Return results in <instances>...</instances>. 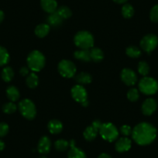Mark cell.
<instances>
[{
    "instance_id": "cell-40",
    "label": "cell",
    "mask_w": 158,
    "mask_h": 158,
    "mask_svg": "<svg viewBox=\"0 0 158 158\" xmlns=\"http://www.w3.org/2000/svg\"><path fill=\"white\" fill-rule=\"evenodd\" d=\"M4 16H5V15H4V13L2 11V10H0V23L2 22V20L4 19Z\"/></svg>"
},
{
    "instance_id": "cell-16",
    "label": "cell",
    "mask_w": 158,
    "mask_h": 158,
    "mask_svg": "<svg viewBox=\"0 0 158 158\" xmlns=\"http://www.w3.org/2000/svg\"><path fill=\"white\" fill-rule=\"evenodd\" d=\"M48 130L53 134H57L60 133L63 130V125L61 122L57 119H53L51 120L48 123Z\"/></svg>"
},
{
    "instance_id": "cell-27",
    "label": "cell",
    "mask_w": 158,
    "mask_h": 158,
    "mask_svg": "<svg viewBox=\"0 0 158 158\" xmlns=\"http://www.w3.org/2000/svg\"><path fill=\"white\" fill-rule=\"evenodd\" d=\"M127 54L132 58H136L141 55V51L135 46H130L127 48Z\"/></svg>"
},
{
    "instance_id": "cell-29",
    "label": "cell",
    "mask_w": 158,
    "mask_h": 158,
    "mask_svg": "<svg viewBox=\"0 0 158 158\" xmlns=\"http://www.w3.org/2000/svg\"><path fill=\"white\" fill-rule=\"evenodd\" d=\"M56 12L58 13L59 16H60L63 19H68L69 17H71V14H72V13H71V10L67 6L60 7V8L57 9Z\"/></svg>"
},
{
    "instance_id": "cell-15",
    "label": "cell",
    "mask_w": 158,
    "mask_h": 158,
    "mask_svg": "<svg viewBox=\"0 0 158 158\" xmlns=\"http://www.w3.org/2000/svg\"><path fill=\"white\" fill-rule=\"evenodd\" d=\"M42 9L48 13H53L57 11V2L56 0H40Z\"/></svg>"
},
{
    "instance_id": "cell-39",
    "label": "cell",
    "mask_w": 158,
    "mask_h": 158,
    "mask_svg": "<svg viewBox=\"0 0 158 158\" xmlns=\"http://www.w3.org/2000/svg\"><path fill=\"white\" fill-rule=\"evenodd\" d=\"M98 158H112L110 155L107 154V153H102V154L99 155Z\"/></svg>"
},
{
    "instance_id": "cell-8",
    "label": "cell",
    "mask_w": 158,
    "mask_h": 158,
    "mask_svg": "<svg viewBox=\"0 0 158 158\" xmlns=\"http://www.w3.org/2000/svg\"><path fill=\"white\" fill-rule=\"evenodd\" d=\"M71 95L76 102H80L83 106H87L89 105L87 92L82 85H77L74 86L71 89Z\"/></svg>"
},
{
    "instance_id": "cell-37",
    "label": "cell",
    "mask_w": 158,
    "mask_h": 158,
    "mask_svg": "<svg viewBox=\"0 0 158 158\" xmlns=\"http://www.w3.org/2000/svg\"><path fill=\"white\" fill-rule=\"evenodd\" d=\"M102 125V123H101V122H100L99 120H95L93 123H92V126L94 127V128L95 129V130H97V131H99L100 128H101Z\"/></svg>"
},
{
    "instance_id": "cell-28",
    "label": "cell",
    "mask_w": 158,
    "mask_h": 158,
    "mask_svg": "<svg viewBox=\"0 0 158 158\" xmlns=\"http://www.w3.org/2000/svg\"><path fill=\"white\" fill-rule=\"evenodd\" d=\"M122 14L127 19H130L134 14V9L130 4H125L122 8Z\"/></svg>"
},
{
    "instance_id": "cell-1",
    "label": "cell",
    "mask_w": 158,
    "mask_h": 158,
    "mask_svg": "<svg viewBox=\"0 0 158 158\" xmlns=\"http://www.w3.org/2000/svg\"><path fill=\"white\" fill-rule=\"evenodd\" d=\"M132 136L135 142L140 146L149 145L156 137V129L147 123H140L133 130Z\"/></svg>"
},
{
    "instance_id": "cell-32",
    "label": "cell",
    "mask_w": 158,
    "mask_h": 158,
    "mask_svg": "<svg viewBox=\"0 0 158 158\" xmlns=\"http://www.w3.org/2000/svg\"><path fill=\"white\" fill-rule=\"evenodd\" d=\"M16 106L13 102H8L6 103L3 106H2V111L5 113L7 114H12L13 112H16Z\"/></svg>"
},
{
    "instance_id": "cell-10",
    "label": "cell",
    "mask_w": 158,
    "mask_h": 158,
    "mask_svg": "<svg viewBox=\"0 0 158 158\" xmlns=\"http://www.w3.org/2000/svg\"><path fill=\"white\" fill-rule=\"evenodd\" d=\"M121 79L127 85L132 86L136 84L137 77L134 71L129 68H125L121 72Z\"/></svg>"
},
{
    "instance_id": "cell-34",
    "label": "cell",
    "mask_w": 158,
    "mask_h": 158,
    "mask_svg": "<svg viewBox=\"0 0 158 158\" xmlns=\"http://www.w3.org/2000/svg\"><path fill=\"white\" fill-rule=\"evenodd\" d=\"M150 17L152 22L158 23V5L154 6L150 10Z\"/></svg>"
},
{
    "instance_id": "cell-7",
    "label": "cell",
    "mask_w": 158,
    "mask_h": 158,
    "mask_svg": "<svg viewBox=\"0 0 158 158\" xmlns=\"http://www.w3.org/2000/svg\"><path fill=\"white\" fill-rule=\"evenodd\" d=\"M58 71L63 77L71 78L75 74L76 67L71 60H63L59 63Z\"/></svg>"
},
{
    "instance_id": "cell-38",
    "label": "cell",
    "mask_w": 158,
    "mask_h": 158,
    "mask_svg": "<svg viewBox=\"0 0 158 158\" xmlns=\"http://www.w3.org/2000/svg\"><path fill=\"white\" fill-rule=\"evenodd\" d=\"M19 73H20L21 75H23V76L28 75L29 74V68H27V67H23V68L20 69V71H19Z\"/></svg>"
},
{
    "instance_id": "cell-43",
    "label": "cell",
    "mask_w": 158,
    "mask_h": 158,
    "mask_svg": "<svg viewBox=\"0 0 158 158\" xmlns=\"http://www.w3.org/2000/svg\"><path fill=\"white\" fill-rule=\"evenodd\" d=\"M40 158H47V157H45V156H41V157Z\"/></svg>"
},
{
    "instance_id": "cell-18",
    "label": "cell",
    "mask_w": 158,
    "mask_h": 158,
    "mask_svg": "<svg viewBox=\"0 0 158 158\" xmlns=\"http://www.w3.org/2000/svg\"><path fill=\"white\" fill-rule=\"evenodd\" d=\"M48 22L49 23V26L56 27L61 25L62 22H63V19L59 16V14L57 12H54V13H51L50 16H48Z\"/></svg>"
},
{
    "instance_id": "cell-2",
    "label": "cell",
    "mask_w": 158,
    "mask_h": 158,
    "mask_svg": "<svg viewBox=\"0 0 158 158\" xmlns=\"http://www.w3.org/2000/svg\"><path fill=\"white\" fill-rule=\"evenodd\" d=\"M74 42L77 47L82 50H89L94 46V37L88 31H80L74 36Z\"/></svg>"
},
{
    "instance_id": "cell-3",
    "label": "cell",
    "mask_w": 158,
    "mask_h": 158,
    "mask_svg": "<svg viewBox=\"0 0 158 158\" xmlns=\"http://www.w3.org/2000/svg\"><path fill=\"white\" fill-rule=\"evenodd\" d=\"M27 64L33 71H40L45 65V57L41 52L33 51L27 57Z\"/></svg>"
},
{
    "instance_id": "cell-19",
    "label": "cell",
    "mask_w": 158,
    "mask_h": 158,
    "mask_svg": "<svg viewBox=\"0 0 158 158\" xmlns=\"http://www.w3.org/2000/svg\"><path fill=\"white\" fill-rule=\"evenodd\" d=\"M50 32V26L48 24H40L35 29V33L38 37L43 38L46 36Z\"/></svg>"
},
{
    "instance_id": "cell-13",
    "label": "cell",
    "mask_w": 158,
    "mask_h": 158,
    "mask_svg": "<svg viewBox=\"0 0 158 158\" xmlns=\"http://www.w3.org/2000/svg\"><path fill=\"white\" fill-rule=\"evenodd\" d=\"M51 139L48 136H43L42 138H40L37 146V150L40 153L42 154H47L51 150Z\"/></svg>"
},
{
    "instance_id": "cell-4",
    "label": "cell",
    "mask_w": 158,
    "mask_h": 158,
    "mask_svg": "<svg viewBox=\"0 0 158 158\" xmlns=\"http://www.w3.org/2000/svg\"><path fill=\"white\" fill-rule=\"evenodd\" d=\"M139 89L145 95H153L158 91V82L153 77H144L139 81Z\"/></svg>"
},
{
    "instance_id": "cell-5",
    "label": "cell",
    "mask_w": 158,
    "mask_h": 158,
    "mask_svg": "<svg viewBox=\"0 0 158 158\" xmlns=\"http://www.w3.org/2000/svg\"><path fill=\"white\" fill-rule=\"evenodd\" d=\"M99 133L102 137L108 142H113L118 136V130L111 123L102 124L99 130Z\"/></svg>"
},
{
    "instance_id": "cell-12",
    "label": "cell",
    "mask_w": 158,
    "mask_h": 158,
    "mask_svg": "<svg viewBox=\"0 0 158 158\" xmlns=\"http://www.w3.org/2000/svg\"><path fill=\"white\" fill-rule=\"evenodd\" d=\"M132 142L129 138L123 137L120 138L115 143V150L119 153L127 152L131 148Z\"/></svg>"
},
{
    "instance_id": "cell-33",
    "label": "cell",
    "mask_w": 158,
    "mask_h": 158,
    "mask_svg": "<svg viewBox=\"0 0 158 158\" xmlns=\"http://www.w3.org/2000/svg\"><path fill=\"white\" fill-rule=\"evenodd\" d=\"M139 92H138V90L136 89H130L128 93H127V98L131 102L137 101L138 98H139Z\"/></svg>"
},
{
    "instance_id": "cell-42",
    "label": "cell",
    "mask_w": 158,
    "mask_h": 158,
    "mask_svg": "<svg viewBox=\"0 0 158 158\" xmlns=\"http://www.w3.org/2000/svg\"><path fill=\"white\" fill-rule=\"evenodd\" d=\"M114 2H115L116 3H118V4H122V3H124V2H126L127 1V0H113Z\"/></svg>"
},
{
    "instance_id": "cell-22",
    "label": "cell",
    "mask_w": 158,
    "mask_h": 158,
    "mask_svg": "<svg viewBox=\"0 0 158 158\" xmlns=\"http://www.w3.org/2000/svg\"><path fill=\"white\" fill-rule=\"evenodd\" d=\"M92 76H91V74L85 72L80 73V74H78L75 77V81H77V82H78L79 84H89V83L92 82Z\"/></svg>"
},
{
    "instance_id": "cell-35",
    "label": "cell",
    "mask_w": 158,
    "mask_h": 158,
    "mask_svg": "<svg viewBox=\"0 0 158 158\" xmlns=\"http://www.w3.org/2000/svg\"><path fill=\"white\" fill-rule=\"evenodd\" d=\"M120 133H122L123 136H125L126 137L130 135H132V133H133V130H132L131 127L130 126L124 125L123 127H121L120 128Z\"/></svg>"
},
{
    "instance_id": "cell-36",
    "label": "cell",
    "mask_w": 158,
    "mask_h": 158,
    "mask_svg": "<svg viewBox=\"0 0 158 158\" xmlns=\"http://www.w3.org/2000/svg\"><path fill=\"white\" fill-rule=\"evenodd\" d=\"M9 126L5 123H0V137H3L8 133Z\"/></svg>"
},
{
    "instance_id": "cell-23",
    "label": "cell",
    "mask_w": 158,
    "mask_h": 158,
    "mask_svg": "<svg viewBox=\"0 0 158 158\" xmlns=\"http://www.w3.org/2000/svg\"><path fill=\"white\" fill-rule=\"evenodd\" d=\"M97 133H98V131L92 126H90L85 129L83 135H84V137L86 140L92 141L96 138Z\"/></svg>"
},
{
    "instance_id": "cell-6",
    "label": "cell",
    "mask_w": 158,
    "mask_h": 158,
    "mask_svg": "<svg viewBox=\"0 0 158 158\" xmlns=\"http://www.w3.org/2000/svg\"><path fill=\"white\" fill-rule=\"evenodd\" d=\"M19 110L22 115L27 119H33L36 116V111L34 103L30 99L22 100L19 104Z\"/></svg>"
},
{
    "instance_id": "cell-14",
    "label": "cell",
    "mask_w": 158,
    "mask_h": 158,
    "mask_svg": "<svg viewBox=\"0 0 158 158\" xmlns=\"http://www.w3.org/2000/svg\"><path fill=\"white\" fill-rule=\"evenodd\" d=\"M74 140H71L70 142V150L68 151V158H86V155L83 150L75 147Z\"/></svg>"
},
{
    "instance_id": "cell-31",
    "label": "cell",
    "mask_w": 158,
    "mask_h": 158,
    "mask_svg": "<svg viewBox=\"0 0 158 158\" xmlns=\"http://www.w3.org/2000/svg\"><path fill=\"white\" fill-rule=\"evenodd\" d=\"M138 71L141 75L147 76L150 72V67H149L148 64L145 61L139 62L138 64Z\"/></svg>"
},
{
    "instance_id": "cell-20",
    "label": "cell",
    "mask_w": 158,
    "mask_h": 158,
    "mask_svg": "<svg viewBox=\"0 0 158 158\" xmlns=\"http://www.w3.org/2000/svg\"><path fill=\"white\" fill-rule=\"evenodd\" d=\"M6 95L9 99L12 102L17 101L19 98V92L15 86H10L6 89Z\"/></svg>"
},
{
    "instance_id": "cell-17",
    "label": "cell",
    "mask_w": 158,
    "mask_h": 158,
    "mask_svg": "<svg viewBox=\"0 0 158 158\" xmlns=\"http://www.w3.org/2000/svg\"><path fill=\"white\" fill-rule=\"evenodd\" d=\"M74 57L77 60H80L84 62H89L91 60L90 51L89 50H80L74 52Z\"/></svg>"
},
{
    "instance_id": "cell-25",
    "label": "cell",
    "mask_w": 158,
    "mask_h": 158,
    "mask_svg": "<svg viewBox=\"0 0 158 158\" xmlns=\"http://www.w3.org/2000/svg\"><path fill=\"white\" fill-rule=\"evenodd\" d=\"M14 76V71L10 67H6L2 71V78L6 82H10Z\"/></svg>"
},
{
    "instance_id": "cell-11",
    "label": "cell",
    "mask_w": 158,
    "mask_h": 158,
    "mask_svg": "<svg viewBox=\"0 0 158 158\" xmlns=\"http://www.w3.org/2000/svg\"><path fill=\"white\" fill-rule=\"evenodd\" d=\"M156 108L157 103L156 100L151 98H147L142 105V112L144 115H150L156 110Z\"/></svg>"
},
{
    "instance_id": "cell-24",
    "label": "cell",
    "mask_w": 158,
    "mask_h": 158,
    "mask_svg": "<svg viewBox=\"0 0 158 158\" xmlns=\"http://www.w3.org/2000/svg\"><path fill=\"white\" fill-rule=\"evenodd\" d=\"M39 84V78L35 73H30L27 78V85L30 89H34Z\"/></svg>"
},
{
    "instance_id": "cell-41",
    "label": "cell",
    "mask_w": 158,
    "mask_h": 158,
    "mask_svg": "<svg viewBox=\"0 0 158 158\" xmlns=\"http://www.w3.org/2000/svg\"><path fill=\"white\" fill-rule=\"evenodd\" d=\"M4 148H5V143L0 139V151L3 150Z\"/></svg>"
},
{
    "instance_id": "cell-26",
    "label": "cell",
    "mask_w": 158,
    "mask_h": 158,
    "mask_svg": "<svg viewBox=\"0 0 158 158\" xmlns=\"http://www.w3.org/2000/svg\"><path fill=\"white\" fill-rule=\"evenodd\" d=\"M10 60V54L3 47L0 46V66H4Z\"/></svg>"
},
{
    "instance_id": "cell-30",
    "label": "cell",
    "mask_w": 158,
    "mask_h": 158,
    "mask_svg": "<svg viewBox=\"0 0 158 158\" xmlns=\"http://www.w3.org/2000/svg\"><path fill=\"white\" fill-rule=\"evenodd\" d=\"M55 148L59 151H65L70 147V143L65 139H58L54 143Z\"/></svg>"
},
{
    "instance_id": "cell-21",
    "label": "cell",
    "mask_w": 158,
    "mask_h": 158,
    "mask_svg": "<svg viewBox=\"0 0 158 158\" xmlns=\"http://www.w3.org/2000/svg\"><path fill=\"white\" fill-rule=\"evenodd\" d=\"M91 60L95 62H100L104 58V54L102 51L98 48H92L90 51Z\"/></svg>"
},
{
    "instance_id": "cell-9",
    "label": "cell",
    "mask_w": 158,
    "mask_h": 158,
    "mask_svg": "<svg viewBox=\"0 0 158 158\" xmlns=\"http://www.w3.org/2000/svg\"><path fill=\"white\" fill-rule=\"evenodd\" d=\"M158 45V37L154 34L146 35L140 41V47L145 52L151 53Z\"/></svg>"
}]
</instances>
